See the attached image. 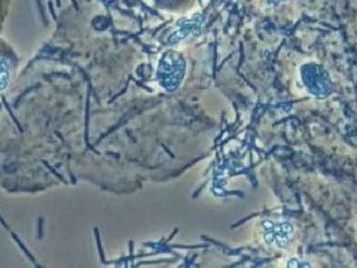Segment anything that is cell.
<instances>
[{
    "label": "cell",
    "mask_w": 357,
    "mask_h": 268,
    "mask_svg": "<svg viewBox=\"0 0 357 268\" xmlns=\"http://www.w3.org/2000/svg\"><path fill=\"white\" fill-rule=\"evenodd\" d=\"M286 268H314L311 262L305 261V260H301V258H290L286 262Z\"/></svg>",
    "instance_id": "cell-4"
},
{
    "label": "cell",
    "mask_w": 357,
    "mask_h": 268,
    "mask_svg": "<svg viewBox=\"0 0 357 268\" xmlns=\"http://www.w3.org/2000/svg\"><path fill=\"white\" fill-rule=\"evenodd\" d=\"M9 81V66L5 61H0V89L5 88Z\"/></svg>",
    "instance_id": "cell-5"
},
{
    "label": "cell",
    "mask_w": 357,
    "mask_h": 268,
    "mask_svg": "<svg viewBox=\"0 0 357 268\" xmlns=\"http://www.w3.org/2000/svg\"><path fill=\"white\" fill-rule=\"evenodd\" d=\"M295 225L287 219H265L262 222V234L268 244L274 248H286L294 237Z\"/></svg>",
    "instance_id": "cell-3"
},
{
    "label": "cell",
    "mask_w": 357,
    "mask_h": 268,
    "mask_svg": "<svg viewBox=\"0 0 357 268\" xmlns=\"http://www.w3.org/2000/svg\"><path fill=\"white\" fill-rule=\"evenodd\" d=\"M286 2H289V0H268V3L270 5H282V3H286Z\"/></svg>",
    "instance_id": "cell-6"
},
{
    "label": "cell",
    "mask_w": 357,
    "mask_h": 268,
    "mask_svg": "<svg viewBox=\"0 0 357 268\" xmlns=\"http://www.w3.org/2000/svg\"><path fill=\"white\" fill-rule=\"evenodd\" d=\"M186 72L183 57L176 51H167L156 69V80L167 91H174L182 85Z\"/></svg>",
    "instance_id": "cell-2"
},
{
    "label": "cell",
    "mask_w": 357,
    "mask_h": 268,
    "mask_svg": "<svg viewBox=\"0 0 357 268\" xmlns=\"http://www.w3.org/2000/svg\"><path fill=\"white\" fill-rule=\"evenodd\" d=\"M301 82L307 91L319 98H326L333 91V82L329 72L321 64L311 61L304 63L299 69Z\"/></svg>",
    "instance_id": "cell-1"
}]
</instances>
